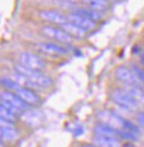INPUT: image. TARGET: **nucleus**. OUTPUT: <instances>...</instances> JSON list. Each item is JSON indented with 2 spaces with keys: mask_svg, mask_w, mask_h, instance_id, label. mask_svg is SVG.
<instances>
[{
  "mask_svg": "<svg viewBox=\"0 0 144 147\" xmlns=\"http://www.w3.org/2000/svg\"><path fill=\"white\" fill-rule=\"evenodd\" d=\"M72 12H75V13H78V15H80L82 17H86V18L95 22V23L103 19V13L101 12L95 11V10H92L90 8H79V7H75L72 10Z\"/></svg>",
  "mask_w": 144,
  "mask_h": 147,
  "instance_id": "4468645a",
  "label": "nucleus"
},
{
  "mask_svg": "<svg viewBox=\"0 0 144 147\" xmlns=\"http://www.w3.org/2000/svg\"><path fill=\"white\" fill-rule=\"evenodd\" d=\"M118 137L124 138V139H128V140H135V139L139 138V135H136L134 133H131L128 130L122 129V130H118Z\"/></svg>",
  "mask_w": 144,
  "mask_h": 147,
  "instance_id": "4be33fe9",
  "label": "nucleus"
},
{
  "mask_svg": "<svg viewBox=\"0 0 144 147\" xmlns=\"http://www.w3.org/2000/svg\"><path fill=\"white\" fill-rule=\"evenodd\" d=\"M0 84L3 88H6L7 91H10V92H16L17 90H19L22 88L14 79H10V78H1Z\"/></svg>",
  "mask_w": 144,
  "mask_h": 147,
  "instance_id": "a211bd4d",
  "label": "nucleus"
},
{
  "mask_svg": "<svg viewBox=\"0 0 144 147\" xmlns=\"http://www.w3.org/2000/svg\"><path fill=\"white\" fill-rule=\"evenodd\" d=\"M136 123H137V126L144 128V111H141L136 115Z\"/></svg>",
  "mask_w": 144,
  "mask_h": 147,
  "instance_id": "5701e85b",
  "label": "nucleus"
},
{
  "mask_svg": "<svg viewBox=\"0 0 144 147\" xmlns=\"http://www.w3.org/2000/svg\"><path fill=\"white\" fill-rule=\"evenodd\" d=\"M7 127H14V121L0 118V128H7Z\"/></svg>",
  "mask_w": 144,
  "mask_h": 147,
  "instance_id": "b1692460",
  "label": "nucleus"
},
{
  "mask_svg": "<svg viewBox=\"0 0 144 147\" xmlns=\"http://www.w3.org/2000/svg\"><path fill=\"white\" fill-rule=\"evenodd\" d=\"M38 49L41 52L48 55H53V56H62V55L68 54V51L63 46H60L59 44H55V43H45V42L39 43Z\"/></svg>",
  "mask_w": 144,
  "mask_h": 147,
  "instance_id": "9d476101",
  "label": "nucleus"
},
{
  "mask_svg": "<svg viewBox=\"0 0 144 147\" xmlns=\"http://www.w3.org/2000/svg\"><path fill=\"white\" fill-rule=\"evenodd\" d=\"M115 76L118 81L125 83L127 86H139V82H140L132 72V70L126 66H118L115 71Z\"/></svg>",
  "mask_w": 144,
  "mask_h": 147,
  "instance_id": "6e6552de",
  "label": "nucleus"
},
{
  "mask_svg": "<svg viewBox=\"0 0 144 147\" xmlns=\"http://www.w3.org/2000/svg\"><path fill=\"white\" fill-rule=\"evenodd\" d=\"M97 118L101 123L107 125L116 130L124 129L126 121H127L125 118H123L118 113L111 110H99L97 112Z\"/></svg>",
  "mask_w": 144,
  "mask_h": 147,
  "instance_id": "20e7f679",
  "label": "nucleus"
},
{
  "mask_svg": "<svg viewBox=\"0 0 144 147\" xmlns=\"http://www.w3.org/2000/svg\"><path fill=\"white\" fill-rule=\"evenodd\" d=\"M0 140H1V128H0Z\"/></svg>",
  "mask_w": 144,
  "mask_h": 147,
  "instance_id": "cd10ccee",
  "label": "nucleus"
},
{
  "mask_svg": "<svg viewBox=\"0 0 144 147\" xmlns=\"http://www.w3.org/2000/svg\"><path fill=\"white\" fill-rule=\"evenodd\" d=\"M15 71H16V73L24 75L29 80L31 88H48L53 83V80L50 76L42 73V71L28 69L19 63L15 65Z\"/></svg>",
  "mask_w": 144,
  "mask_h": 147,
  "instance_id": "f257e3e1",
  "label": "nucleus"
},
{
  "mask_svg": "<svg viewBox=\"0 0 144 147\" xmlns=\"http://www.w3.org/2000/svg\"><path fill=\"white\" fill-rule=\"evenodd\" d=\"M0 147H3V143L1 140H0Z\"/></svg>",
  "mask_w": 144,
  "mask_h": 147,
  "instance_id": "bb28decb",
  "label": "nucleus"
},
{
  "mask_svg": "<svg viewBox=\"0 0 144 147\" xmlns=\"http://www.w3.org/2000/svg\"><path fill=\"white\" fill-rule=\"evenodd\" d=\"M67 19H68V22H70L71 24L75 25V26H78L79 28H81L86 33L89 32V30L95 29L97 26L95 22H92V20H90V19H88V18H86V17H82V16L75 13V12H70V13L67 16Z\"/></svg>",
  "mask_w": 144,
  "mask_h": 147,
  "instance_id": "0eeeda50",
  "label": "nucleus"
},
{
  "mask_svg": "<svg viewBox=\"0 0 144 147\" xmlns=\"http://www.w3.org/2000/svg\"><path fill=\"white\" fill-rule=\"evenodd\" d=\"M131 70H132V72L134 73V75L136 76V79H137L139 81H141V82L144 83V70L143 69H141V67H140L139 65H136V64H132Z\"/></svg>",
  "mask_w": 144,
  "mask_h": 147,
  "instance_id": "412c9836",
  "label": "nucleus"
},
{
  "mask_svg": "<svg viewBox=\"0 0 144 147\" xmlns=\"http://www.w3.org/2000/svg\"><path fill=\"white\" fill-rule=\"evenodd\" d=\"M14 93H16L27 105H37L41 101L38 94L36 93L35 91H33L32 89H29V88H20L19 90H17Z\"/></svg>",
  "mask_w": 144,
  "mask_h": 147,
  "instance_id": "9b49d317",
  "label": "nucleus"
},
{
  "mask_svg": "<svg viewBox=\"0 0 144 147\" xmlns=\"http://www.w3.org/2000/svg\"><path fill=\"white\" fill-rule=\"evenodd\" d=\"M19 64L24 65L28 69L36 70V71H41L45 66L44 60L39 55H37L35 53H32V52L20 53L19 54Z\"/></svg>",
  "mask_w": 144,
  "mask_h": 147,
  "instance_id": "39448f33",
  "label": "nucleus"
},
{
  "mask_svg": "<svg viewBox=\"0 0 144 147\" xmlns=\"http://www.w3.org/2000/svg\"><path fill=\"white\" fill-rule=\"evenodd\" d=\"M142 62L144 63V51L142 52Z\"/></svg>",
  "mask_w": 144,
  "mask_h": 147,
  "instance_id": "a878e982",
  "label": "nucleus"
},
{
  "mask_svg": "<svg viewBox=\"0 0 144 147\" xmlns=\"http://www.w3.org/2000/svg\"><path fill=\"white\" fill-rule=\"evenodd\" d=\"M0 102L14 113H19L22 111H27L29 109V105H27L16 93L10 91L0 92Z\"/></svg>",
  "mask_w": 144,
  "mask_h": 147,
  "instance_id": "f03ea898",
  "label": "nucleus"
},
{
  "mask_svg": "<svg viewBox=\"0 0 144 147\" xmlns=\"http://www.w3.org/2000/svg\"><path fill=\"white\" fill-rule=\"evenodd\" d=\"M0 118H3V119H7V120H10V121H15L16 120V115L10 111L5 105H2L0 102Z\"/></svg>",
  "mask_w": 144,
  "mask_h": 147,
  "instance_id": "aec40b11",
  "label": "nucleus"
},
{
  "mask_svg": "<svg viewBox=\"0 0 144 147\" xmlns=\"http://www.w3.org/2000/svg\"><path fill=\"white\" fill-rule=\"evenodd\" d=\"M79 147H97V146H95V145H89V144H84V145H81V146Z\"/></svg>",
  "mask_w": 144,
  "mask_h": 147,
  "instance_id": "393cba45",
  "label": "nucleus"
},
{
  "mask_svg": "<svg viewBox=\"0 0 144 147\" xmlns=\"http://www.w3.org/2000/svg\"><path fill=\"white\" fill-rule=\"evenodd\" d=\"M125 90L132 96L139 105H144V90L142 88H140L139 86H126Z\"/></svg>",
  "mask_w": 144,
  "mask_h": 147,
  "instance_id": "dca6fc26",
  "label": "nucleus"
},
{
  "mask_svg": "<svg viewBox=\"0 0 144 147\" xmlns=\"http://www.w3.org/2000/svg\"><path fill=\"white\" fill-rule=\"evenodd\" d=\"M94 134L98 137H118V130L104 123H97L94 127Z\"/></svg>",
  "mask_w": 144,
  "mask_h": 147,
  "instance_id": "ddd939ff",
  "label": "nucleus"
},
{
  "mask_svg": "<svg viewBox=\"0 0 144 147\" xmlns=\"http://www.w3.org/2000/svg\"><path fill=\"white\" fill-rule=\"evenodd\" d=\"M39 17L44 20H46L48 23H52V24H56V25H62L64 23L68 22L67 19V16H64L63 13L56 11V10H52V9H44V10H41L38 12Z\"/></svg>",
  "mask_w": 144,
  "mask_h": 147,
  "instance_id": "1a4fd4ad",
  "label": "nucleus"
},
{
  "mask_svg": "<svg viewBox=\"0 0 144 147\" xmlns=\"http://www.w3.org/2000/svg\"><path fill=\"white\" fill-rule=\"evenodd\" d=\"M87 3L89 5L90 9L98 12H101L108 9V6H109L107 1H104V0H92V1H88Z\"/></svg>",
  "mask_w": 144,
  "mask_h": 147,
  "instance_id": "6ab92c4d",
  "label": "nucleus"
},
{
  "mask_svg": "<svg viewBox=\"0 0 144 147\" xmlns=\"http://www.w3.org/2000/svg\"><path fill=\"white\" fill-rule=\"evenodd\" d=\"M41 32L46 37H50L52 39H55L61 43H70L72 40V37L64 32L62 28L54 27V26H43L41 28Z\"/></svg>",
  "mask_w": 144,
  "mask_h": 147,
  "instance_id": "423d86ee",
  "label": "nucleus"
},
{
  "mask_svg": "<svg viewBox=\"0 0 144 147\" xmlns=\"http://www.w3.org/2000/svg\"><path fill=\"white\" fill-rule=\"evenodd\" d=\"M61 28L67 32L71 37H75V38H82V37L86 36V32L82 30L81 28H79L78 26L71 24L70 22H67L61 26Z\"/></svg>",
  "mask_w": 144,
  "mask_h": 147,
  "instance_id": "2eb2a0df",
  "label": "nucleus"
},
{
  "mask_svg": "<svg viewBox=\"0 0 144 147\" xmlns=\"http://www.w3.org/2000/svg\"><path fill=\"white\" fill-rule=\"evenodd\" d=\"M110 98L116 105H118L120 107H123L124 109H127V110H137L139 107H140V105L134 100V98L125 89L113 90L110 92Z\"/></svg>",
  "mask_w": 144,
  "mask_h": 147,
  "instance_id": "7ed1b4c3",
  "label": "nucleus"
},
{
  "mask_svg": "<svg viewBox=\"0 0 144 147\" xmlns=\"http://www.w3.org/2000/svg\"><path fill=\"white\" fill-rule=\"evenodd\" d=\"M94 145L97 147H120V139L117 137H98L94 136Z\"/></svg>",
  "mask_w": 144,
  "mask_h": 147,
  "instance_id": "f8f14e48",
  "label": "nucleus"
},
{
  "mask_svg": "<svg viewBox=\"0 0 144 147\" xmlns=\"http://www.w3.org/2000/svg\"><path fill=\"white\" fill-rule=\"evenodd\" d=\"M19 131L15 129L14 127H7V128H1V140H7L12 142L18 139Z\"/></svg>",
  "mask_w": 144,
  "mask_h": 147,
  "instance_id": "f3484780",
  "label": "nucleus"
}]
</instances>
